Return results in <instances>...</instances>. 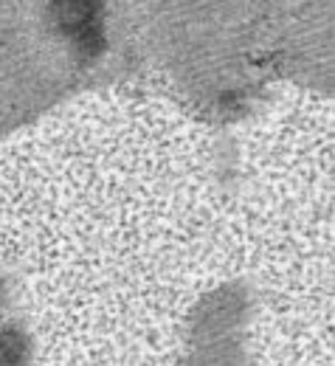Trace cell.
Wrapping results in <instances>:
<instances>
[{"instance_id":"6da1fadb","label":"cell","mask_w":335,"mask_h":366,"mask_svg":"<svg viewBox=\"0 0 335 366\" xmlns=\"http://www.w3.org/2000/svg\"><path fill=\"white\" fill-rule=\"evenodd\" d=\"M23 358V344L14 332L0 335V366H17Z\"/></svg>"}]
</instances>
